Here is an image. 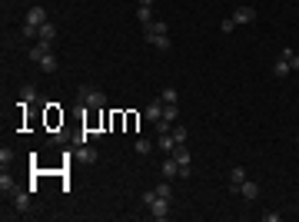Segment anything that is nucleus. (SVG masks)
Returning <instances> with one entry per match:
<instances>
[{
    "label": "nucleus",
    "instance_id": "a211bd4d",
    "mask_svg": "<svg viewBox=\"0 0 299 222\" xmlns=\"http://www.w3.org/2000/svg\"><path fill=\"white\" fill-rule=\"evenodd\" d=\"M80 159H83V163L90 166V163H96V159H100V153H96L93 146H83V149H80Z\"/></svg>",
    "mask_w": 299,
    "mask_h": 222
},
{
    "label": "nucleus",
    "instance_id": "2eb2a0df",
    "mask_svg": "<svg viewBox=\"0 0 299 222\" xmlns=\"http://www.w3.org/2000/svg\"><path fill=\"white\" fill-rule=\"evenodd\" d=\"M54 37H56V27L47 20L43 27H40V34H37V40H47V43H54Z\"/></svg>",
    "mask_w": 299,
    "mask_h": 222
},
{
    "label": "nucleus",
    "instance_id": "f8f14e48",
    "mask_svg": "<svg viewBox=\"0 0 299 222\" xmlns=\"http://www.w3.org/2000/svg\"><path fill=\"white\" fill-rule=\"evenodd\" d=\"M147 120H150V123L163 120V100H153V103H147Z\"/></svg>",
    "mask_w": 299,
    "mask_h": 222
},
{
    "label": "nucleus",
    "instance_id": "20e7f679",
    "mask_svg": "<svg viewBox=\"0 0 299 222\" xmlns=\"http://www.w3.org/2000/svg\"><path fill=\"white\" fill-rule=\"evenodd\" d=\"M30 192H34L30 186H27V189H14V205H17V212H27V209H30Z\"/></svg>",
    "mask_w": 299,
    "mask_h": 222
},
{
    "label": "nucleus",
    "instance_id": "cd10ccee",
    "mask_svg": "<svg viewBox=\"0 0 299 222\" xmlns=\"http://www.w3.org/2000/svg\"><path fill=\"white\" fill-rule=\"evenodd\" d=\"M10 159H14V149H7V146H3V149H0V163H3V166H7V163H10Z\"/></svg>",
    "mask_w": 299,
    "mask_h": 222
},
{
    "label": "nucleus",
    "instance_id": "7c9ffc66",
    "mask_svg": "<svg viewBox=\"0 0 299 222\" xmlns=\"http://www.w3.org/2000/svg\"><path fill=\"white\" fill-rule=\"evenodd\" d=\"M296 143H299V133H296Z\"/></svg>",
    "mask_w": 299,
    "mask_h": 222
},
{
    "label": "nucleus",
    "instance_id": "a878e982",
    "mask_svg": "<svg viewBox=\"0 0 299 222\" xmlns=\"http://www.w3.org/2000/svg\"><path fill=\"white\" fill-rule=\"evenodd\" d=\"M156 196H163V199H169V196H173V186H169V179H163V186H156Z\"/></svg>",
    "mask_w": 299,
    "mask_h": 222
},
{
    "label": "nucleus",
    "instance_id": "dca6fc26",
    "mask_svg": "<svg viewBox=\"0 0 299 222\" xmlns=\"http://www.w3.org/2000/svg\"><path fill=\"white\" fill-rule=\"evenodd\" d=\"M289 70H293V67H289V63H286V60H276V63H273V76H276V80H282V76H289Z\"/></svg>",
    "mask_w": 299,
    "mask_h": 222
},
{
    "label": "nucleus",
    "instance_id": "c756f323",
    "mask_svg": "<svg viewBox=\"0 0 299 222\" xmlns=\"http://www.w3.org/2000/svg\"><path fill=\"white\" fill-rule=\"evenodd\" d=\"M153 3H156V0H140V7H153Z\"/></svg>",
    "mask_w": 299,
    "mask_h": 222
},
{
    "label": "nucleus",
    "instance_id": "ddd939ff",
    "mask_svg": "<svg viewBox=\"0 0 299 222\" xmlns=\"http://www.w3.org/2000/svg\"><path fill=\"white\" fill-rule=\"evenodd\" d=\"M173 176H180V163L173 156H167L163 159V179H173Z\"/></svg>",
    "mask_w": 299,
    "mask_h": 222
},
{
    "label": "nucleus",
    "instance_id": "7ed1b4c3",
    "mask_svg": "<svg viewBox=\"0 0 299 222\" xmlns=\"http://www.w3.org/2000/svg\"><path fill=\"white\" fill-rule=\"evenodd\" d=\"M233 20H236V27L253 23V20H256V7H236V10H233Z\"/></svg>",
    "mask_w": 299,
    "mask_h": 222
},
{
    "label": "nucleus",
    "instance_id": "1a4fd4ad",
    "mask_svg": "<svg viewBox=\"0 0 299 222\" xmlns=\"http://www.w3.org/2000/svg\"><path fill=\"white\" fill-rule=\"evenodd\" d=\"M47 53H50V43H47V40H37V43L30 47V60H34V63H40Z\"/></svg>",
    "mask_w": 299,
    "mask_h": 222
},
{
    "label": "nucleus",
    "instance_id": "393cba45",
    "mask_svg": "<svg viewBox=\"0 0 299 222\" xmlns=\"http://www.w3.org/2000/svg\"><path fill=\"white\" fill-rule=\"evenodd\" d=\"M187 126H176V123H173V139H176V143H187Z\"/></svg>",
    "mask_w": 299,
    "mask_h": 222
},
{
    "label": "nucleus",
    "instance_id": "9b49d317",
    "mask_svg": "<svg viewBox=\"0 0 299 222\" xmlns=\"http://www.w3.org/2000/svg\"><path fill=\"white\" fill-rule=\"evenodd\" d=\"M169 156H173V159H176L180 166H189V163H193V159H189V149H187V143H176V149H173Z\"/></svg>",
    "mask_w": 299,
    "mask_h": 222
},
{
    "label": "nucleus",
    "instance_id": "412c9836",
    "mask_svg": "<svg viewBox=\"0 0 299 222\" xmlns=\"http://www.w3.org/2000/svg\"><path fill=\"white\" fill-rule=\"evenodd\" d=\"M163 120H169V123H176V120H180V110H176V103H163Z\"/></svg>",
    "mask_w": 299,
    "mask_h": 222
},
{
    "label": "nucleus",
    "instance_id": "39448f33",
    "mask_svg": "<svg viewBox=\"0 0 299 222\" xmlns=\"http://www.w3.org/2000/svg\"><path fill=\"white\" fill-rule=\"evenodd\" d=\"M246 183V169L243 166H233L229 169V189H233V192H240V186Z\"/></svg>",
    "mask_w": 299,
    "mask_h": 222
},
{
    "label": "nucleus",
    "instance_id": "c85d7f7f",
    "mask_svg": "<svg viewBox=\"0 0 299 222\" xmlns=\"http://www.w3.org/2000/svg\"><path fill=\"white\" fill-rule=\"evenodd\" d=\"M262 222H280V212H262Z\"/></svg>",
    "mask_w": 299,
    "mask_h": 222
},
{
    "label": "nucleus",
    "instance_id": "5701e85b",
    "mask_svg": "<svg viewBox=\"0 0 299 222\" xmlns=\"http://www.w3.org/2000/svg\"><path fill=\"white\" fill-rule=\"evenodd\" d=\"M133 149H136V156H147L150 149H153V143H150V139H143V136H140V139L133 143Z\"/></svg>",
    "mask_w": 299,
    "mask_h": 222
},
{
    "label": "nucleus",
    "instance_id": "f3484780",
    "mask_svg": "<svg viewBox=\"0 0 299 222\" xmlns=\"http://www.w3.org/2000/svg\"><path fill=\"white\" fill-rule=\"evenodd\" d=\"M40 100V93L34 90V86H23V90H20V103H23V106H27V103H37Z\"/></svg>",
    "mask_w": 299,
    "mask_h": 222
},
{
    "label": "nucleus",
    "instance_id": "4be33fe9",
    "mask_svg": "<svg viewBox=\"0 0 299 222\" xmlns=\"http://www.w3.org/2000/svg\"><path fill=\"white\" fill-rule=\"evenodd\" d=\"M280 56L286 60V63H289V67H293V70H299V53H296V50H289V47H286Z\"/></svg>",
    "mask_w": 299,
    "mask_h": 222
},
{
    "label": "nucleus",
    "instance_id": "423d86ee",
    "mask_svg": "<svg viewBox=\"0 0 299 222\" xmlns=\"http://www.w3.org/2000/svg\"><path fill=\"white\" fill-rule=\"evenodd\" d=\"M27 23H30V27H43V23H47V10H43V7H30V10H27Z\"/></svg>",
    "mask_w": 299,
    "mask_h": 222
},
{
    "label": "nucleus",
    "instance_id": "9d476101",
    "mask_svg": "<svg viewBox=\"0 0 299 222\" xmlns=\"http://www.w3.org/2000/svg\"><path fill=\"white\" fill-rule=\"evenodd\" d=\"M147 43H150V47H156V50H169V47H173V43H169V34H150Z\"/></svg>",
    "mask_w": 299,
    "mask_h": 222
},
{
    "label": "nucleus",
    "instance_id": "6e6552de",
    "mask_svg": "<svg viewBox=\"0 0 299 222\" xmlns=\"http://www.w3.org/2000/svg\"><path fill=\"white\" fill-rule=\"evenodd\" d=\"M240 196H243L246 203H253V199H260V186L253 183V179H246V183L240 186Z\"/></svg>",
    "mask_w": 299,
    "mask_h": 222
},
{
    "label": "nucleus",
    "instance_id": "0eeeda50",
    "mask_svg": "<svg viewBox=\"0 0 299 222\" xmlns=\"http://www.w3.org/2000/svg\"><path fill=\"white\" fill-rule=\"evenodd\" d=\"M156 146H160V149H163V153H167V156H169V153L176 149V139H173V130H169V133H156Z\"/></svg>",
    "mask_w": 299,
    "mask_h": 222
},
{
    "label": "nucleus",
    "instance_id": "aec40b11",
    "mask_svg": "<svg viewBox=\"0 0 299 222\" xmlns=\"http://www.w3.org/2000/svg\"><path fill=\"white\" fill-rule=\"evenodd\" d=\"M160 100H163V103H180V90H176V86H167V90L160 93Z\"/></svg>",
    "mask_w": 299,
    "mask_h": 222
},
{
    "label": "nucleus",
    "instance_id": "6ab92c4d",
    "mask_svg": "<svg viewBox=\"0 0 299 222\" xmlns=\"http://www.w3.org/2000/svg\"><path fill=\"white\" fill-rule=\"evenodd\" d=\"M136 20H140V27L153 23V10H150V7H136Z\"/></svg>",
    "mask_w": 299,
    "mask_h": 222
},
{
    "label": "nucleus",
    "instance_id": "b1692460",
    "mask_svg": "<svg viewBox=\"0 0 299 222\" xmlns=\"http://www.w3.org/2000/svg\"><path fill=\"white\" fill-rule=\"evenodd\" d=\"M14 189H17V183H14V179H10V176L3 172V176H0V192L7 196V192H14Z\"/></svg>",
    "mask_w": 299,
    "mask_h": 222
},
{
    "label": "nucleus",
    "instance_id": "f257e3e1",
    "mask_svg": "<svg viewBox=\"0 0 299 222\" xmlns=\"http://www.w3.org/2000/svg\"><path fill=\"white\" fill-rule=\"evenodd\" d=\"M80 103H83V106H90V110H103V106H107V96H103V90L83 86V90H80Z\"/></svg>",
    "mask_w": 299,
    "mask_h": 222
},
{
    "label": "nucleus",
    "instance_id": "bb28decb",
    "mask_svg": "<svg viewBox=\"0 0 299 222\" xmlns=\"http://www.w3.org/2000/svg\"><path fill=\"white\" fill-rule=\"evenodd\" d=\"M220 30H223V34H233V30H236V20H233V17H226L223 23H220Z\"/></svg>",
    "mask_w": 299,
    "mask_h": 222
},
{
    "label": "nucleus",
    "instance_id": "4468645a",
    "mask_svg": "<svg viewBox=\"0 0 299 222\" xmlns=\"http://www.w3.org/2000/svg\"><path fill=\"white\" fill-rule=\"evenodd\" d=\"M37 67H40V70H43V73H56V67H60V60H56L54 53H47V56H43V60H40V63H37Z\"/></svg>",
    "mask_w": 299,
    "mask_h": 222
},
{
    "label": "nucleus",
    "instance_id": "f03ea898",
    "mask_svg": "<svg viewBox=\"0 0 299 222\" xmlns=\"http://www.w3.org/2000/svg\"><path fill=\"white\" fill-rule=\"evenodd\" d=\"M150 216H153L156 222L169 219V199H163V196H156V199L150 203Z\"/></svg>",
    "mask_w": 299,
    "mask_h": 222
}]
</instances>
